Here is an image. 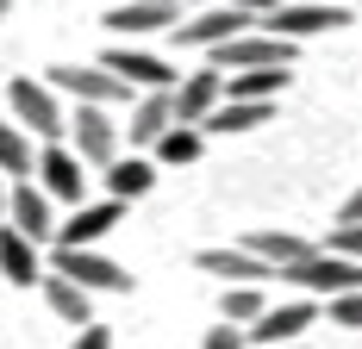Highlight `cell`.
<instances>
[{
  "instance_id": "cell-16",
  "label": "cell",
  "mask_w": 362,
  "mask_h": 349,
  "mask_svg": "<svg viewBox=\"0 0 362 349\" xmlns=\"http://www.w3.org/2000/svg\"><path fill=\"white\" fill-rule=\"evenodd\" d=\"M218 100H225V75L206 63V69H194L187 81H175V125H200Z\"/></svg>"
},
{
  "instance_id": "cell-8",
  "label": "cell",
  "mask_w": 362,
  "mask_h": 349,
  "mask_svg": "<svg viewBox=\"0 0 362 349\" xmlns=\"http://www.w3.org/2000/svg\"><path fill=\"white\" fill-rule=\"evenodd\" d=\"M37 187L63 206H81V187H88V162L75 156L69 143H44L37 150Z\"/></svg>"
},
{
  "instance_id": "cell-22",
  "label": "cell",
  "mask_w": 362,
  "mask_h": 349,
  "mask_svg": "<svg viewBox=\"0 0 362 349\" xmlns=\"http://www.w3.org/2000/svg\"><path fill=\"white\" fill-rule=\"evenodd\" d=\"M37 287H44V306L63 318V324H75V331H81V324H94V312H88V300H94V293H81L69 275H57V268H50Z\"/></svg>"
},
{
  "instance_id": "cell-15",
  "label": "cell",
  "mask_w": 362,
  "mask_h": 349,
  "mask_svg": "<svg viewBox=\"0 0 362 349\" xmlns=\"http://www.w3.org/2000/svg\"><path fill=\"white\" fill-rule=\"evenodd\" d=\"M169 125H175V88H156V94H144L132 106V125H119V131L132 138V150H156V138Z\"/></svg>"
},
{
  "instance_id": "cell-3",
  "label": "cell",
  "mask_w": 362,
  "mask_h": 349,
  "mask_svg": "<svg viewBox=\"0 0 362 349\" xmlns=\"http://www.w3.org/2000/svg\"><path fill=\"white\" fill-rule=\"evenodd\" d=\"M281 280H288V287H300L306 300H313V293H319V300H331V293H356V287H362V262L331 256V249H313V256L288 262V268H281Z\"/></svg>"
},
{
  "instance_id": "cell-36",
  "label": "cell",
  "mask_w": 362,
  "mask_h": 349,
  "mask_svg": "<svg viewBox=\"0 0 362 349\" xmlns=\"http://www.w3.org/2000/svg\"><path fill=\"white\" fill-rule=\"evenodd\" d=\"M281 349H300V343H281Z\"/></svg>"
},
{
  "instance_id": "cell-20",
  "label": "cell",
  "mask_w": 362,
  "mask_h": 349,
  "mask_svg": "<svg viewBox=\"0 0 362 349\" xmlns=\"http://www.w3.org/2000/svg\"><path fill=\"white\" fill-rule=\"evenodd\" d=\"M269 112L275 100H218L206 119H200V131H218V138H231V131H256V125H269Z\"/></svg>"
},
{
  "instance_id": "cell-12",
  "label": "cell",
  "mask_w": 362,
  "mask_h": 349,
  "mask_svg": "<svg viewBox=\"0 0 362 349\" xmlns=\"http://www.w3.org/2000/svg\"><path fill=\"white\" fill-rule=\"evenodd\" d=\"M6 225H13V231H25L32 244H57L50 194H44V187H32V181H19V187L6 194Z\"/></svg>"
},
{
  "instance_id": "cell-28",
  "label": "cell",
  "mask_w": 362,
  "mask_h": 349,
  "mask_svg": "<svg viewBox=\"0 0 362 349\" xmlns=\"http://www.w3.org/2000/svg\"><path fill=\"white\" fill-rule=\"evenodd\" d=\"M319 249H331V256H350V262H362V225H331V237Z\"/></svg>"
},
{
  "instance_id": "cell-13",
  "label": "cell",
  "mask_w": 362,
  "mask_h": 349,
  "mask_svg": "<svg viewBox=\"0 0 362 349\" xmlns=\"http://www.w3.org/2000/svg\"><path fill=\"white\" fill-rule=\"evenodd\" d=\"M256 13H238V6H206L200 19H187V25H175L181 44H194V50H218V44H231L238 32H250Z\"/></svg>"
},
{
  "instance_id": "cell-24",
  "label": "cell",
  "mask_w": 362,
  "mask_h": 349,
  "mask_svg": "<svg viewBox=\"0 0 362 349\" xmlns=\"http://www.w3.org/2000/svg\"><path fill=\"white\" fill-rule=\"evenodd\" d=\"M0 174H13V181H32V174H37L32 138H25L13 119H0Z\"/></svg>"
},
{
  "instance_id": "cell-23",
  "label": "cell",
  "mask_w": 362,
  "mask_h": 349,
  "mask_svg": "<svg viewBox=\"0 0 362 349\" xmlns=\"http://www.w3.org/2000/svg\"><path fill=\"white\" fill-rule=\"evenodd\" d=\"M293 69H238L225 75V100H281Z\"/></svg>"
},
{
  "instance_id": "cell-34",
  "label": "cell",
  "mask_w": 362,
  "mask_h": 349,
  "mask_svg": "<svg viewBox=\"0 0 362 349\" xmlns=\"http://www.w3.org/2000/svg\"><path fill=\"white\" fill-rule=\"evenodd\" d=\"M6 13H13V0H0V19H6Z\"/></svg>"
},
{
  "instance_id": "cell-19",
  "label": "cell",
  "mask_w": 362,
  "mask_h": 349,
  "mask_svg": "<svg viewBox=\"0 0 362 349\" xmlns=\"http://www.w3.org/2000/svg\"><path fill=\"white\" fill-rule=\"evenodd\" d=\"M100 181H107V200H144L150 187H156V162H144V156H119V162H107L100 169Z\"/></svg>"
},
{
  "instance_id": "cell-32",
  "label": "cell",
  "mask_w": 362,
  "mask_h": 349,
  "mask_svg": "<svg viewBox=\"0 0 362 349\" xmlns=\"http://www.w3.org/2000/svg\"><path fill=\"white\" fill-rule=\"evenodd\" d=\"M218 6H238V13H256V19H262V13H269L275 0H218Z\"/></svg>"
},
{
  "instance_id": "cell-33",
  "label": "cell",
  "mask_w": 362,
  "mask_h": 349,
  "mask_svg": "<svg viewBox=\"0 0 362 349\" xmlns=\"http://www.w3.org/2000/svg\"><path fill=\"white\" fill-rule=\"evenodd\" d=\"M6 194H13V187H6V174H0V218H6Z\"/></svg>"
},
{
  "instance_id": "cell-9",
  "label": "cell",
  "mask_w": 362,
  "mask_h": 349,
  "mask_svg": "<svg viewBox=\"0 0 362 349\" xmlns=\"http://www.w3.org/2000/svg\"><path fill=\"white\" fill-rule=\"evenodd\" d=\"M306 324H319V300H288V306H269L244 337H250L256 349H281V343H300Z\"/></svg>"
},
{
  "instance_id": "cell-1",
  "label": "cell",
  "mask_w": 362,
  "mask_h": 349,
  "mask_svg": "<svg viewBox=\"0 0 362 349\" xmlns=\"http://www.w3.org/2000/svg\"><path fill=\"white\" fill-rule=\"evenodd\" d=\"M6 106H13V125H19L25 138H44V143L69 138V112L57 106V88H50V81L13 75V81H6Z\"/></svg>"
},
{
  "instance_id": "cell-11",
  "label": "cell",
  "mask_w": 362,
  "mask_h": 349,
  "mask_svg": "<svg viewBox=\"0 0 362 349\" xmlns=\"http://www.w3.org/2000/svg\"><path fill=\"white\" fill-rule=\"evenodd\" d=\"M100 69H112L125 88H138V94H156V88H175V69L163 63V57H150V50H132V44H112L107 57H100Z\"/></svg>"
},
{
  "instance_id": "cell-14",
  "label": "cell",
  "mask_w": 362,
  "mask_h": 349,
  "mask_svg": "<svg viewBox=\"0 0 362 349\" xmlns=\"http://www.w3.org/2000/svg\"><path fill=\"white\" fill-rule=\"evenodd\" d=\"M194 268H200V275H218L225 287H262V280L275 275V268H269L262 256H250L244 244H238V249H200Z\"/></svg>"
},
{
  "instance_id": "cell-27",
  "label": "cell",
  "mask_w": 362,
  "mask_h": 349,
  "mask_svg": "<svg viewBox=\"0 0 362 349\" xmlns=\"http://www.w3.org/2000/svg\"><path fill=\"white\" fill-rule=\"evenodd\" d=\"M325 318L337 324V331H362V287H356V293H331Z\"/></svg>"
},
{
  "instance_id": "cell-35",
  "label": "cell",
  "mask_w": 362,
  "mask_h": 349,
  "mask_svg": "<svg viewBox=\"0 0 362 349\" xmlns=\"http://www.w3.org/2000/svg\"><path fill=\"white\" fill-rule=\"evenodd\" d=\"M163 6H194V0H163Z\"/></svg>"
},
{
  "instance_id": "cell-4",
  "label": "cell",
  "mask_w": 362,
  "mask_h": 349,
  "mask_svg": "<svg viewBox=\"0 0 362 349\" xmlns=\"http://www.w3.org/2000/svg\"><path fill=\"white\" fill-rule=\"evenodd\" d=\"M213 69L218 75H238V69H293V44L275 32H262V25H250V32H238L231 44H218L213 50Z\"/></svg>"
},
{
  "instance_id": "cell-21",
  "label": "cell",
  "mask_w": 362,
  "mask_h": 349,
  "mask_svg": "<svg viewBox=\"0 0 362 349\" xmlns=\"http://www.w3.org/2000/svg\"><path fill=\"white\" fill-rule=\"evenodd\" d=\"M244 249H250V256H262V262H269V268L281 275L288 262H300V256H313L319 244H306L300 231H275V225H269V231H250V237H244Z\"/></svg>"
},
{
  "instance_id": "cell-31",
  "label": "cell",
  "mask_w": 362,
  "mask_h": 349,
  "mask_svg": "<svg viewBox=\"0 0 362 349\" xmlns=\"http://www.w3.org/2000/svg\"><path fill=\"white\" fill-rule=\"evenodd\" d=\"M337 225H362V187L344 200V212H337Z\"/></svg>"
},
{
  "instance_id": "cell-2",
  "label": "cell",
  "mask_w": 362,
  "mask_h": 349,
  "mask_svg": "<svg viewBox=\"0 0 362 349\" xmlns=\"http://www.w3.org/2000/svg\"><path fill=\"white\" fill-rule=\"evenodd\" d=\"M256 25L288 37V44H300V37H319V32H344L350 25V6H331V0H275Z\"/></svg>"
},
{
  "instance_id": "cell-6",
  "label": "cell",
  "mask_w": 362,
  "mask_h": 349,
  "mask_svg": "<svg viewBox=\"0 0 362 349\" xmlns=\"http://www.w3.org/2000/svg\"><path fill=\"white\" fill-rule=\"evenodd\" d=\"M119 125L107 119V106H75L69 112V150L88 162V169H107V162H119Z\"/></svg>"
},
{
  "instance_id": "cell-10",
  "label": "cell",
  "mask_w": 362,
  "mask_h": 349,
  "mask_svg": "<svg viewBox=\"0 0 362 349\" xmlns=\"http://www.w3.org/2000/svg\"><path fill=\"white\" fill-rule=\"evenodd\" d=\"M119 218H125V206H119V200H94V206L81 200V206L57 225V249H94L107 231H119Z\"/></svg>"
},
{
  "instance_id": "cell-17",
  "label": "cell",
  "mask_w": 362,
  "mask_h": 349,
  "mask_svg": "<svg viewBox=\"0 0 362 349\" xmlns=\"http://www.w3.org/2000/svg\"><path fill=\"white\" fill-rule=\"evenodd\" d=\"M0 275L13 280V287L44 280V275H50V268H44V244H32V237L13 231V225H0Z\"/></svg>"
},
{
  "instance_id": "cell-30",
  "label": "cell",
  "mask_w": 362,
  "mask_h": 349,
  "mask_svg": "<svg viewBox=\"0 0 362 349\" xmlns=\"http://www.w3.org/2000/svg\"><path fill=\"white\" fill-rule=\"evenodd\" d=\"M69 349H112V331H107V324H81Z\"/></svg>"
},
{
  "instance_id": "cell-5",
  "label": "cell",
  "mask_w": 362,
  "mask_h": 349,
  "mask_svg": "<svg viewBox=\"0 0 362 349\" xmlns=\"http://www.w3.org/2000/svg\"><path fill=\"white\" fill-rule=\"evenodd\" d=\"M44 81H50L57 94H69L75 106H112V100L132 94V88L112 69H100V63H94V69H88V63H57V69H44Z\"/></svg>"
},
{
  "instance_id": "cell-29",
  "label": "cell",
  "mask_w": 362,
  "mask_h": 349,
  "mask_svg": "<svg viewBox=\"0 0 362 349\" xmlns=\"http://www.w3.org/2000/svg\"><path fill=\"white\" fill-rule=\"evenodd\" d=\"M206 349H244V324H213L206 331Z\"/></svg>"
},
{
  "instance_id": "cell-25",
  "label": "cell",
  "mask_w": 362,
  "mask_h": 349,
  "mask_svg": "<svg viewBox=\"0 0 362 349\" xmlns=\"http://www.w3.org/2000/svg\"><path fill=\"white\" fill-rule=\"evenodd\" d=\"M200 150H206V131H200V125H169V131L156 138V162L181 169V162H194Z\"/></svg>"
},
{
  "instance_id": "cell-7",
  "label": "cell",
  "mask_w": 362,
  "mask_h": 349,
  "mask_svg": "<svg viewBox=\"0 0 362 349\" xmlns=\"http://www.w3.org/2000/svg\"><path fill=\"white\" fill-rule=\"evenodd\" d=\"M50 268L69 275L81 293H132V275L100 249H50Z\"/></svg>"
},
{
  "instance_id": "cell-18",
  "label": "cell",
  "mask_w": 362,
  "mask_h": 349,
  "mask_svg": "<svg viewBox=\"0 0 362 349\" xmlns=\"http://www.w3.org/2000/svg\"><path fill=\"white\" fill-rule=\"evenodd\" d=\"M107 25L119 37H144V32H175L181 25V6H163V0H125V6H112Z\"/></svg>"
},
{
  "instance_id": "cell-26",
  "label": "cell",
  "mask_w": 362,
  "mask_h": 349,
  "mask_svg": "<svg viewBox=\"0 0 362 349\" xmlns=\"http://www.w3.org/2000/svg\"><path fill=\"white\" fill-rule=\"evenodd\" d=\"M262 312H269L262 287H225V300H218V318H225V324H244V331H250Z\"/></svg>"
}]
</instances>
